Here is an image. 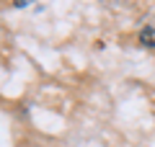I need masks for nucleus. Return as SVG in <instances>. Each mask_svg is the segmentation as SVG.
<instances>
[{
  "instance_id": "1",
  "label": "nucleus",
  "mask_w": 155,
  "mask_h": 147,
  "mask_svg": "<svg viewBox=\"0 0 155 147\" xmlns=\"http://www.w3.org/2000/svg\"><path fill=\"white\" fill-rule=\"evenodd\" d=\"M140 41H142L145 47H155V28L153 26L142 28V31H140Z\"/></svg>"
},
{
  "instance_id": "2",
  "label": "nucleus",
  "mask_w": 155,
  "mask_h": 147,
  "mask_svg": "<svg viewBox=\"0 0 155 147\" xmlns=\"http://www.w3.org/2000/svg\"><path fill=\"white\" fill-rule=\"evenodd\" d=\"M34 0H13V5L16 8H26V5H31Z\"/></svg>"
},
{
  "instance_id": "3",
  "label": "nucleus",
  "mask_w": 155,
  "mask_h": 147,
  "mask_svg": "<svg viewBox=\"0 0 155 147\" xmlns=\"http://www.w3.org/2000/svg\"><path fill=\"white\" fill-rule=\"evenodd\" d=\"M106 3H111V0H106Z\"/></svg>"
}]
</instances>
